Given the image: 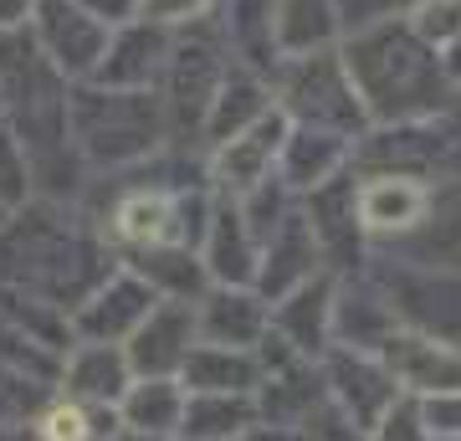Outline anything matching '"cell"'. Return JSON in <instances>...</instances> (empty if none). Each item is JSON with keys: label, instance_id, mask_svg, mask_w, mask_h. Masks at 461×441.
I'll return each instance as SVG.
<instances>
[{"label": "cell", "instance_id": "6da1fadb", "mask_svg": "<svg viewBox=\"0 0 461 441\" xmlns=\"http://www.w3.org/2000/svg\"><path fill=\"white\" fill-rule=\"evenodd\" d=\"M113 272V257L57 200H26L21 211L0 221V282L5 288L36 293L72 313Z\"/></svg>", "mask_w": 461, "mask_h": 441}, {"label": "cell", "instance_id": "7a4b0ae2", "mask_svg": "<svg viewBox=\"0 0 461 441\" xmlns=\"http://www.w3.org/2000/svg\"><path fill=\"white\" fill-rule=\"evenodd\" d=\"M348 82L375 118H420L446 103V72L436 47L400 26H369L344 57Z\"/></svg>", "mask_w": 461, "mask_h": 441}, {"label": "cell", "instance_id": "3957f363", "mask_svg": "<svg viewBox=\"0 0 461 441\" xmlns=\"http://www.w3.org/2000/svg\"><path fill=\"white\" fill-rule=\"evenodd\" d=\"M67 129L72 144L93 170H129L144 164L159 139L169 133L165 103L154 87H98V82H77L67 93Z\"/></svg>", "mask_w": 461, "mask_h": 441}, {"label": "cell", "instance_id": "277c9868", "mask_svg": "<svg viewBox=\"0 0 461 441\" xmlns=\"http://www.w3.org/2000/svg\"><path fill=\"white\" fill-rule=\"evenodd\" d=\"M195 26V21H190ZM226 51H221V41H215L205 26H195V32L185 36V41H169V57H165V124L169 133H180V139H190V129L205 133V118H211L215 108V93H221V82H226Z\"/></svg>", "mask_w": 461, "mask_h": 441}, {"label": "cell", "instance_id": "5b68a950", "mask_svg": "<svg viewBox=\"0 0 461 441\" xmlns=\"http://www.w3.org/2000/svg\"><path fill=\"white\" fill-rule=\"evenodd\" d=\"M190 216H211L200 196L175 185H139L113 200L103 226L118 246L154 252V246H190V236H205V221H190Z\"/></svg>", "mask_w": 461, "mask_h": 441}, {"label": "cell", "instance_id": "8992f818", "mask_svg": "<svg viewBox=\"0 0 461 441\" xmlns=\"http://www.w3.org/2000/svg\"><path fill=\"white\" fill-rule=\"evenodd\" d=\"M26 32L36 36V47L47 51V62L67 82H87L108 51L113 26H103L83 0H36L32 16H26Z\"/></svg>", "mask_w": 461, "mask_h": 441}, {"label": "cell", "instance_id": "52a82bcc", "mask_svg": "<svg viewBox=\"0 0 461 441\" xmlns=\"http://www.w3.org/2000/svg\"><path fill=\"white\" fill-rule=\"evenodd\" d=\"M159 308V293L133 267H118L72 308V339L77 344H129L133 328Z\"/></svg>", "mask_w": 461, "mask_h": 441}, {"label": "cell", "instance_id": "ba28073f", "mask_svg": "<svg viewBox=\"0 0 461 441\" xmlns=\"http://www.w3.org/2000/svg\"><path fill=\"white\" fill-rule=\"evenodd\" d=\"M287 114H262L251 129L230 133V139H221L215 144V160H211V180L226 190L230 200L251 196L262 180H272V164H277L282 144H287Z\"/></svg>", "mask_w": 461, "mask_h": 441}, {"label": "cell", "instance_id": "9c48e42d", "mask_svg": "<svg viewBox=\"0 0 461 441\" xmlns=\"http://www.w3.org/2000/svg\"><path fill=\"white\" fill-rule=\"evenodd\" d=\"M200 344V328H195V303H169L159 298V308L149 313L144 324L133 328V339L123 344L129 349V364L133 375H180L190 349Z\"/></svg>", "mask_w": 461, "mask_h": 441}, {"label": "cell", "instance_id": "30bf717a", "mask_svg": "<svg viewBox=\"0 0 461 441\" xmlns=\"http://www.w3.org/2000/svg\"><path fill=\"white\" fill-rule=\"evenodd\" d=\"M293 72H287V108L313 124H354L359 118V93L348 82L344 62H329L323 51L313 57H287Z\"/></svg>", "mask_w": 461, "mask_h": 441}, {"label": "cell", "instance_id": "8fae6325", "mask_svg": "<svg viewBox=\"0 0 461 441\" xmlns=\"http://www.w3.org/2000/svg\"><path fill=\"white\" fill-rule=\"evenodd\" d=\"M329 390L333 400L344 406V416L354 421V431H375L379 416L395 406V375L384 370V364H375L369 354H359V349H339V354H329Z\"/></svg>", "mask_w": 461, "mask_h": 441}, {"label": "cell", "instance_id": "7c38bea8", "mask_svg": "<svg viewBox=\"0 0 461 441\" xmlns=\"http://www.w3.org/2000/svg\"><path fill=\"white\" fill-rule=\"evenodd\" d=\"M165 57H169V26L129 21V26H113L108 51H103L98 72L87 82H98V87H154L159 72H165Z\"/></svg>", "mask_w": 461, "mask_h": 441}, {"label": "cell", "instance_id": "4fadbf2b", "mask_svg": "<svg viewBox=\"0 0 461 441\" xmlns=\"http://www.w3.org/2000/svg\"><path fill=\"white\" fill-rule=\"evenodd\" d=\"M200 262L221 288H251L257 282V267H262V242L251 236L247 216L236 200L215 206L211 221H205V236H200Z\"/></svg>", "mask_w": 461, "mask_h": 441}, {"label": "cell", "instance_id": "5bb4252c", "mask_svg": "<svg viewBox=\"0 0 461 441\" xmlns=\"http://www.w3.org/2000/svg\"><path fill=\"white\" fill-rule=\"evenodd\" d=\"M133 380L139 375L123 344H72L62 360V395H77L87 406H118Z\"/></svg>", "mask_w": 461, "mask_h": 441}, {"label": "cell", "instance_id": "9a60e30c", "mask_svg": "<svg viewBox=\"0 0 461 441\" xmlns=\"http://www.w3.org/2000/svg\"><path fill=\"white\" fill-rule=\"evenodd\" d=\"M200 344H226V349H257L267 339V303L251 288H215L195 303Z\"/></svg>", "mask_w": 461, "mask_h": 441}, {"label": "cell", "instance_id": "2e32d148", "mask_svg": "<svg viewBox=\"0 0 461 441\" xmlns=\"http://www.w3.org/2000/svg\"><path fill=\"white\" fill-rule=\"evenodd\" d=\"M262 431V406L257 395L241 390H190L185 395L180 441H247Z\"/></svg>", "mask_w": 461, "mask_h": 441}, {"label": "cell", "instance_id": "e0dca14e", "mask_svg": "<svg viewBox=\"0 0 461 441\" xmlns=\"http://www.w3.org/2000/svg\"><path fill=\"white\" fill-rule=\"evenodd\" d=\"M318 267V236H313V221L308 216H287L262 246V267H257V282H262V293L272 298H287L293 288L313 278Z\"/></svg>", "mask_w": 461, "mask_h": 441}, {"label": "cell", "instance_id": "ac0fdd59", "mask_svg": "<svg viewBox=\"0 0 461 441\" xmlns=\"http://www.w3.org/2000/svg\"><path fill=\"white\" fill-rule=\"evenodd\" d=\"M384 370L411 385V390H426V395H446V390H461V354L446 349L436 339H411V334H390L384 339Z\"/></svg>", "mask_w": 461, "mask_h": 441}, {"label": "cell", "instance_id": "d6986e66", "mask_svg": "<svg viewBox=\"0 0 461 441\" xmlns=\"http://www.w3.org/2000/svg\"><path fill=\"white\" fill-rule=\"evenodd\" d=\"M426 185L411 175H375L354 190V211L364 231H405L426 216Z\"/></svg>", "mask_w": 461, "mask_h": 441}, {"label": "cell", "instance_id": "ffe728a7", "mask_svg": "<svg viewBox=\"0 0 461 441\" xmlns=\"http://www.w3.org/2000/svg\"><path fill=\"white\" fill-rule=\"evenodd\" d=\"M118 421L129 431H144V436H180L185 421V385L169 375H144L133 380L123 400H118Z\"/></svg>", "mask_w": 461, "mask_h": 441}, {"label": "cell", "instance_id": "44dd1931", "mask_svg": "<svg viewBox=\"0 0 461 441\" xmlns=\"http://www.w3.org/2000/svg\"><path fill=\"white\" fill-rule=\"evenodd\" d=\"M185 390H241L251 395L262 385V364L251 349H226V344H195L180 370Z\"/></svg>", "mask_w": 461, "mask_h": 441}, {"label": "cell", "instance_id": "7402d4cb", "mask_svg": "<svg viewBox=\"0 0 461 441\" xmlns=\"http://www.w3.org/2000/svg\"><path fill=\"white\" fill-rule=\"evenodd\" d=\"M277 57H313L339 36V5L333 0H277Z\"/></svg>", "mask_w": 461, "mask_h": 441}, {"label": "cell", "instance_id": "603a6c76", "mask_svg": "<svg viewBox=\"0 0 461 441\" xmlns=\"http://www.w3.org/2000/svg\"><path fill=\"white\" fill-rule=\"evenodd\" d=\"M133 272L154 288L169 303H190V298L205 293V262L190 252V246H154V252H139V262H129Z\"/></svg>", "mask_w": 461, "mask_h": 441}, {"label": "cell", "instance_id": "cb8c5ba5", "mask_svg": "<svg viewBox=\"0 0 461 441\" xmlns=\"http://www.w3.org/2000/svg\"><path fill=\"white\" fill-rule=\"evenodd\" d=\"M277 328H282V339L293 344V349H303V354L323 349V339H329V328H333V293H329V282L308 278L303 288H293V298H287L282 313H277Z\"/></svg>", "mask_w": 461, "mask_h": 441}, {"label": "cell", "instance_id": "d4e9b609", "mask_svg": "<svg viewBox=\"0 0 461 441\" xmlns=\"http://www.w3.org/2000/svg\"><path fill=\"white\" fill-rule=\"evenodd\" d=\"M277 0H226V47H236V57H247L251 67H272L277 57Z\"/></svg>", "mask_w": 461, "mask_h": 441}, {"label": "cell", "instance_id": "484cf974", "mask_svg": "<svg viewBox=\"0 0 461 441\" xmlns=\"http://www.w3.org/2000/svg\"><path fill=\"white\" fill-rule=\"evenodd\" d=\"M262 114H272L262 82L251 78V72H226L221 93H215V108H211V118H205V139L221 144V139H230V133L251 129Z\"/></svg>", "mask_w": 461, "mask_h": 441}, {"label": "cell", "instance_id": "4316f807", "mask_svg": "<svg viewBox=\"0 0 461 441\" xmlns=\"http://www.w3.org/2000/svg\"><path fill=\"white\" fill-rule=\"evenodd\" d=\"M282 185L293 190H318V185L333 180V170L344 160V144L329 139V133H287L282 144Z\"/></svg>", "mask_w": 461, "mask_h": 441}, {"label": "cell", "instance_id": "83f0119b", "mask_svg": "<svg viewBox=\"0 0 461 441\" xmlns=\"http://www.w3.org/2000/svg\"><path fill=\"white\" fill-rule=\"evenodd\" d=\"M26 200H36L32 185V160H26V144L21 133L0 118V211H21Z\"/></svg>", "mask_w": 461, "mask_h": 441}, {"label": "cell", "instance_id": "f1b7e54d", "mask_svg": "<svg viewBox=\"0 0 461 441\" xmlns=\"http://www.w3.org/2000/svg\"><path fill=\"white\" fill-rule=\"evenodd\" d=\"M41 406H47V385L0 364V426H32Z\"/></svg>", "mask_w": 461, "mask_h": 441}, {"label": "cell", "instance_id": "f546056e", "mask_svg": "<svg viewBox=\"0 0 461 441\" xmlns=\"http://www.w3.org/2000/svg\"><path fill=\"white\" fill-rule=\"evenodd\" d=\"M426 47H451L461 36V0H420L415 5V26H411Z\"/></svg>", "mask_w": 461, "mask_h": 441}, {"label": "cell", "instance_id": "4dcf8cb0", "mask_svg": "<svg viewBox=\"0 0 461 441\" xmlns=\"http://www.w3.org/2000/svg\"><path fill=\"white\" fill-rule=\"evenodd\" d=\"M375 441H430L426 410H420V406H411V400H395V406H390L384 416H379Z\"/></svg>", "mask_w": 461, "mask_h": 441}, {"label": "cell", "instance_id": "1f68e13d", "mask_svg": "<svg viewBox=\"0 0 461 441\" xmlns=\"http://www.w3.org/2000/svg\"><path fill=\"white\" fill-rule=\"evenodd\" d=\"M211 11V0H144L139 5V21H154V26H190Z\"/></svg>", "mask_w": 461, "mask_h": 441}, {"label": "cell", "instance_id": "d6a6232c", "mask_svg": "<svg viewBox=\"0 0 461 441\" xmlns=\"http://www.w3.org/2000/svg\"><path fill=\"white\" fill-rule=\"evenodd\" d=\"M426 426H430V436H461V390L430 395L426 400Z\"/></svg>", "mask_w": 461, "mask_h": 441}, {"label": "cell", "instance_id": "836d02e7", "mask_svg": "<svg viewBox=\"0 0 461 441\" xmlns=\"http://www.w3.org/2000/svg\"><path fill=\"white\" fill-rule=\"evenodd\" d=\"M83 5L103 21V26H129V21H139V5H144V0H83Z\"/></svg>", "mask_w": 461, "mask_h": 441}, {"label": "cell", "instance_id": "e575fe53", "mask_svg": "<svg viewBox=\"0 0 461 441\" xmlns=\"http://www.w3.org/2000/svg\"><path fill=\"white\" fill-rule=\"evenodd\" d=\"M32 5H36V0H0V32H16V26H26Z\"/></svg>", "mask_w": 461, "mask_h": 441}, {"label": "cell", "instance_id": "d590c367", "mask_svg": "<svg viewBox=\"0 0 461 441\" xmlns=\"http://www.w3.org/2000/svg\"><path fill=\"white\" fill-rule=\"evenodd\" d=\"M0 441H36L32 426H0Z\"/></svg>", "mask_w": 461, "mask_h": 441}, {"label": "cell", "instance_id": "8d00e7d4", "mask_svg": "<svg viewBox=\"0 0 461 441\" xmlns=\"http://www.w3.org/2000/svg\"><path fill=\"white\" fill-rule=\"evenodd\" d=\"M103 441H159V436H144V431H129V426H118L113 436H103Z\"/></svg>", "mask_w": 461, "mask_h": 441}, {"label": "cell", "instance_id": "74e56055", "mask_svg": "<svg viewBox=\"0 0 461 441\" xmlns=\"http://www.w3.org/2000/svg\"><path fill=\"white\" fill-rule=\"evenodd\" d=\"M430 441H461V436H430Z\"/></svg>", "mask_w": 461, "mask_h": 441}, {"label": "cell", "instance_id": "f35d334b", "mask_svg": "<svg viewBox=\"0 0 461 441\" xmlns=\"http://www.w3.org/2000/svg\"><path fill=\"white\" fill-rule=\"evenodd\" d=\"M247 441H262V436H247Z\"/></svg>", "mask_w": 461, "mask_h": 441}, {"label": "cell", "instance_id": "ab89813d", "mask_svg": "<svg viewBox=\"0 0 461 441\" xmlns=\"http://www.w3.org/2000/svg\"><path fill=\"white\" fill-rule=\"evenodd\" d=\"M0 221H5V211H0Z\"/></svg>", "mask_w": 461, "mask_h": 441}, {"label": "cell", "instance_id": "60d3db41", "mask_svg": "<svg viewBox=\"0 0 461 441\" xmlns=\"http://www.w3.org/2000/svg\"><path fill=\"white\" fill-rule=\"evenodd\" d=\"M0 118H5V108H0Z\"/></svg>", "mask_w": 461, "mask_h": 441}]
</instances>
